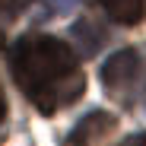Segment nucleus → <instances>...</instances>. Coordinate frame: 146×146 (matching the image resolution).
Listing matches in <instances>:
<instances>
[{"instance_id": "obj_1", "label": "nucleus", "mask_w": 146, "mask_h": 146, "mask_svg": "<svg viewBox=\"0 0 146 146\" xmlns=\"http://www.w3.org/2000/svg\"><path fill=\"white\" fill-rule=\"evenodd\" d=\"M13 76L41 114H54L73 105L86 89V76L76 67L73 48L54 35L19 38L10 54Z\"/></svg>"}, {"instance_id": "obj_2", "label": "nucleus", "mask_w": 146, "mask_h": 146, "mask_svg": "<svg viewBox=\"0 0 146 146\" xmlns=\"http://www.w3.org/2000/svg\"><path fill=\"white\" fill-rule=\"evenodd\" d=\"M137 76H140V54L133 48H121L102 64V83L105 89H111V95H121L124 89H130Z\"/></svg>"}, {"instance_id": "obj_3", "label": "nucleus", "mask_w": 146, "mask_h": 146, "mask_svg": "<svg viewBox=\"0 0 146 146\" xmlns=\"http://www.w3.org/2000/svg\"><path fill=\"white\" fill-rule=\"evenodd\" d=\"M117 130V117L111 114V111H89V114H83L80 121H76V127L70 130V137H67V143L70 146H95V143H102L105 137H111Z\"/></svg>"}, {"instance_id": "obj_4", "label": "nucleus", "mask_w": 146, "mask_h": 146, "mask_svg": "<svg viewBox=\"0 0 146 146\" xmlns=\"http://www.w3.org/2000/svg\"><path fill=\"white\" fill-rule=\"evenodd\" d=\"M70 35H73V41H80V51H83L86 57L95 54V51L105 44V38H108L105 26H99L95 19H80L76 26L70 29Z\"/></svg>"}, {"instance_id": "obj_5", "label": "nucleus", "mask_w": 146, "mask_h": 146, "mask_svg": "<svg viewBox=\"0 0 146 146\" xmlns=\"http://www.w3.org/2000/svg\"><path fill=\"white\" fill-rule=\"evenodd\" d=\"M99 3L121 26H137L143 19V10H146V0H99Z\"/></svg>"}, {"instance_id": "obj_6", "label": "nucleus", "mask_w": 146, "mask_h": 146, "mask_svg": "<svg viewBox=\"0 0 146 146\" xmlns=\"http://www.w3.org/2000/svg\"><path fill=\"white\" fill-rule=\"evenodd\" d=\"M48 3H51V10H54L57 16H64V13H70V10H76L80 0H48Z\"/></svg>"}, {"instance_id": "obj_7", "label": "nucleus", "mask_w": 146, "mask_h": 146, "mask_svg": "<svg viewBox=\"0 0 146 146\" xmlns=\"http://www.w3.org/2000/svg\"><path fill=\"white\" fill-rule=\"evenodd\" d=\"M121 146H146V133H133V137H127Z\"/></svg>"}, {"instance_id": "obj_8", "label": "nucleus", "mask_w": 146, "mask_h": 146, "mask_svg": "<svg viewBox=\"0 0 146 146\" xmlns=\"http://www.w3.org/2000/svg\"><path fill=\"white\" fill-rule=\"evenodd\" d=\"M7 117V99H3V89H0V121Z\"/></svg>"}]
</instances>
